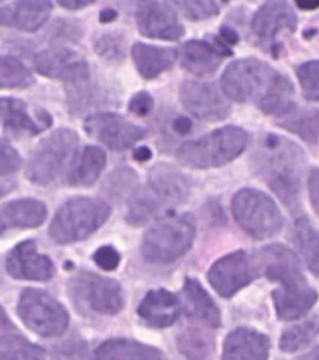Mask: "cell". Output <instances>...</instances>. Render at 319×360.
Segmentation results:
<instances>
[{"label": "cell", "instance_id": "6da1fadb", "mask_svg": "<svg viewBox=\"0 0 319 360\" xmlns=\"http://www.w3.org/2000/svg\"><path fill=\"white\" fill-rule=\"evenodd\" d=\"M256 168L280 199L296 210L304 171L303 150L283 136L268 135L256 153Z\"/></svg>", "mask_w": 319, "mask_h": 360}, {"label": "cell", "instance_id": "7a4b0ae2", "mask_svg": "<svg viewBox=\"0 0 319 360\" xmlns=\"http://www.w3.org/2000/svg\"><path fill=\"white\" fill-rule=\"evenodd\" d=\"M188 195L189 184L182 174L169 165H157L148 186L132 198L128 221L133 226L144 224L161 210L184 203Z\"/></svg>", "mask_w": 319, "mask_h": 360}, {"label": "cell", "instance_id": "3957f363", "mask_svg": "<svg viewBox=\"0 0 319 360\" xmlns=\"http://www.w3.org/2000/svg\"><path fill=\"white\" fill-rule=\"evenodd\" d=\"M248 135L237 127H225L188 141L177 150V160L192 169H209L237 159L247 148Z\"/></svg>", "mask_w": 319, "mask_h": 360}, {"label": "cell", "instance_id": "277c9868", "mask_svg": "<svg viewBox=\"0 0 319 360\" xmlns=\"http://www.w3.org/2000/svg\"><path fill=\"white\" fill-rule=\"evenodd\" d=\"M109 206L101 199L76 198L64 203L49 229L57 243H73L86 239L109 218Z\"/></svg>", "mask_w": 319, "mask_h": 360}, {"label": "cell", "instance_id": "5b68a950", "mask_svg": "<svg viewBox=\"0 0 319 360\" xmlns=\"http://www.w3.org/2000/svg\"><path fill=\"white\" fill-rule=\"evenodd\" d=\"M196 238V221L189 214L168 215L151 227L142 242L149 262H172L186 254Z\"/></svg>", "mask_w": 319, "mask_h": 360}, {"label": "cell", "instance_id": "8992f818", "mask_svg": "<svg viewBox=\"0 0 319 360\" xmlns=\"http://www.w3.org/2000/svg\"><path fill=\"white\" fill-rule=\"evenodd\" d=\"M77 135L72 129H58L41 141L30 158L27 176L32 183L46 186L53 183L76 158Z\"/></svg>", "mask_w": 319, "mask_h": 360}, {"label": "cell", "instance_id": "52a82bcc", "mask_svg": "<svg viewBox=\"0 0 319 360\" xmlns=\"http://www.w3.org/2000/svg\"><path fill=\"white\" fill-rule=\"evenodd\" d=\"M232 214L240 227L254 239H269L283 227L276 203L260 190L243 188L232 199Z\"/></svg>", "mask_w": 319, "mask_h": 360}, {"label": "cell", "instance_id": "ba28073f", "mask_svg": "<svg viewBox=\"0 0 319 360\" xmlns=\"http://www.w3.org/2000/svg\"><path fill=\"white\" fill-rule=\"evenodd\" d=\"M273 68L266 63L245 58L233 61L222 76V89L231 100L259 104L276 77Z\"/></svg>", "mask_w": 319, "mask_h": 360}, {"label": "cell", "instance_id": "9c48e42d", "mask_svg": "<svg viewBox=\"0 0 319 360\" xmlns=\"http://www.w3.org/2000/svg\"><path fill=\"white\" fill-rule=\"evenodd\" d=\"M68 292L79 310H89L104 316H113L124 306L123 290L118 282L104 276L81 271L72 278Z\"/></svg>", "mask_w": 319, "mask_h": 360}, {"label": "cell", "instance_id": "30bf717a", "mask_svg": "<svg viewBox=\"0 0 319 360\" xmlns=\"http://www.w3.org/2000/svg\"><path fill=\"white\" fill-rule=\"evenodd\" d=\"M18 314L25 326L41 337H58L68 328L70 316L61 304L39 289H25L20 297Z\"/></svg>", "mask_w": 319, "mask_h": 360}, {"label": "cell", "instance_id": "8fae6325", "mask_svg": "<svg viewBox=\"0 0 319 360\" xmlns=\"http://www.w3.org/2000/svg\"><path fill=\"white\" fill-rule=\"evenodd\" d=\"M259 276L254 255L235 251L217 259L209 270V282L216 292L231 298Z\"/></svg>", "mask_w": 319, "mask_h": 360}, {"label": "cell", "instance_id": "7c38bea8", "mask_svg": "<svg viewBox=\"0 0 319 360\" xmlns=\"http://www.w3.org/2000/svg\"><path fill=\"white\" fill-rule=\"evenodd\" d=\"M86 132L111 150H128L142 140L145 131L113 113H98L86 119Z\"/></svg>", "mask_w": 319, "mask_h": 360}, {"label": "cell", "instance_id": "4fadbf2b", "mask_svg": "<svg viewBox=\"0 0 319 360\" xmlns=\"http://www.w3.org/2000/svg\"><path fill=\"white\" fill-rule=\"evenodd\" d=\"M180 101L192 116L209 122L225 119L231 110L219 89L207 82H185L180 86Z\"/></svg>", "mask_w": 319, "mask_h": 360}, {"label": "cell", "instance_id": "5bb4252c", "mask_svg": "<svg viewBox=\"0 0 319 360\" xmlns=\"http://www.w3.org/2000/svg\"><path fill=\"white\" fill-rule=\"evenodd\" d=\"M34 67L40 75L60 79L73 85H83L89 80V67L86 61L70 49L55 48L36 55Z\"/></svg>", "mask_w": 319, "mask_h": 360}, {"label": "cell", "instance_id": "9a60e30c", "mask_svg": "<svg viewBox=\"0 0 319 360\" xmlns=\"http://www.w3.org/2000/svg\"><path fill=\"white\" fill-rule=\"evenodd\" d=\"M259 274L278 285L304 281L297 255L284 245L275 243L262 248L254 254Z\"/></svg>", "mask_w": 319, "mask_h": 360}, {"label": "cell", "instance_id": "2e32d148", "mask_svg": "<svg viewBox=\"0 0 319 360\" xmlns=\"http://www.w3.org/2000/svg\"><path fill=\"white\" fill-rule=\"evenodd\" d=\"M136 22L137 29L147 37L177 40L184 36V27L176 13L157 0H141L137 4Z\"/></svg>", "mask_w": 319, "mask_h": 360}, {"label": "cell", "instance_id": "e0dca14e", "mask_svg": "<svg viewBox=\"0 0 319 360\" xmlns=\"http://www.w3.org/2000/svg\"><path fill=\"white\" fill-rule=\"evenodd\" d=\"M297 17L287 0H266L253 18V33L265 44H275L280 36L296 30Z\"/></svg>", "mask_w": 319, "mask_h": 360}, {"label": "cell", "instance_id": "ac0fdd59", "mask_svg": "<svg viewBox=\"0 0 319 360\" xmlns=\"http://www.w3.org/2000/svg\"><path fill=\"white\" fill-rule=\"evenodd\" d=\"M8 273L13 279L46 282L55 276V266L49 257L39 254L33 240H25L12 249L6 259Z\"/></svg>", "mask_w": 319, "mask_h": 360}, {"label": "cell", "instance_id": "d6986e66", "mask_svg": "<svg viewBox=\"0 0 319 360\" xmlns=\"http://www.w3.org/2000/svg\"><path fill=\"white\" fill-rule=\"evenodd\" d=\"M272 300L276 316L281 321H297L306 316L318 301V292L308 283L299 281L293 283L278 285L273 289Z\"/></svg>", "mask_w": 319, "mask_h": 360}, {"label": "cell", "instance_id": "ffe728a7", "mask_svg": "<svg viewBox=\"0 0 319 360\" xmlns=\"http://www.w3.org/2000/svg\"><path fill=\"white\" fill-rule=\"evenodd\" d=\"M50 123V116L43 110H40L37 117H33L22 101L0 98V127L11 135L33 136L49 128Z\"/></svg>", "mask_w": 319, "mask_h": 360}, {"label": "cell", "instance_id": "44dd1931", "mask_svg": "<svg viewBox=\"0 0 319 360\" xmlns=\"http://www.w3.org/2000/svg\"><path fill=\"white\" fill-rule=\"evenodd\" d=\"M228 55H231V49L222 39L215 41L191 40L182 46L180 60L188 72L197 76H207L217 70Z\"/></svg>", "mask_w": 319, "mask_h": 360}, {"label": "cell", "instance_id": "7402d4cb", "mask_svg": "<svg viewBox=\"0 0 319 360\" xmlns=\"http://www.w3.org/2000/svg\"><path fill=\"white\" fill-rule=\"evenodd\" d=\"M182 310L180 300L165 289L151 290L137 307L141 319L152 328L172 326Z\"/></svg>", "mask_w": 319, "mask_h": 360}, {"label": "cell", "instance_id": "603a6c76", "mask_svg": "<svg viewBox=\"0 0 319 360\" xmlns=\"http://www.w3.org/2000/svg\"><path fill=\"white\" fill-rule=\"evenodd\" d=\"M50 12V0H20L11 6L0 8V25L36 32L48 21Z\"/></svg>", "mask_w": 319, "mask_h": 360}, {"label": "cell", "instance_id": "cb8c5ba5", "mask_svg": "<svg viewBox=\"0 0 319 360\" xmlns=\"http://www.w3.org/2000/svg\"><path fill=\"white\" fill-rule=\"evenodd\" d=\"M271 341L262 332L252 328L232 330L224 344V359L262 360L269 357Z\"/></svg>", "mask_w": 319, "mask_h": 360}, {"label": "cell", "instance_id": "d4e9b609", "mask_svg": "<svg viewBox=\"0 0 319 360\" xmlns=\"http://www.w3.org/2000/svg\"><path fill=\"white\" fill-rule=\"evenodd\" d=\"M46 219V206L36 199L13 200L0 207V236L9 230L34 229Z\"/></svg>", "mask_w": 319, "mask_h": 360}, {"label": "cell", "instance_id": "484cf974", "mask_svg": "<svg viewBox=\"0 0 319 360\" xmlns=\"http://www.w3.org/2000/svg\"><path fill=\"white\" fill-rule=\"evenodd\" d=\"M184 304L191 317L201 321L210 328H219L222 323L220 311L212 297L196 279H185L184 283Z\"/></svg>", "mask_w": 319, "mask_h": 360}, {"label": "cell", "instance_id": "4316f807", "mask_svg": "<svg viewBox=\"0 0 319 360\" xmlns=\"http://www.w3.org/2000/svg\"><path fill=\"white\" fill-rule=\"evenodd\" d=\"M132 55L137 70L145 79H154L163 72L169 70L177 57L175 49L149 46L144 44H136L132 49Z\"/></svg>", "mask_w": 319, "mask_h": 360}, {"label": "cell", "instance_id": "83f0119b", "mask_svg": "<svg viewBox=\"0 0 319 360\" xmlns=\"http://www.w3.org/2000/svg\"><path fill=\"white\" fill-rule=\"evenodd\" d=\"M257 107L263 113L273 117H284L293 112L296 107V94L293 83L283 75H276L266 95L263 96Z\"/></svg>", "mask_w": 319, "mask_h": 360}, {"label": "cell", "instance_id": "f1b7e54d", "mask_svg": "<svg viewBox=\"0 0 319 360\" xmlns=\"http://www.w3.org/2000/svg\"><path fill=\"white\" fill-rule=\"evenodd\" d=\"M96 359L105 360H149L163 359L164 354L156 347L132 340H109L95 350Z\"/></svg>", "mask_w": 319, "mask_h": 360}, {"label": "cell", "instance_id": "f546056e", "mask_svg": "<svg viewBox=\"0 0 319 360\" xmlns=\"http://www.w3.org/2000/svg\"><path fill=\"white\" fill-rule=\"evenodd\" d=\"M107 165V156L98 147H86L73 162L68 172V183L72 186L88 187L98 181Z\"/></svg>", "mask_w": 319, "mask_h": 360}, {"label": "cell", "instance_id": "4dcf8cb0", "mask_svg": "<svg viewBox=\"0 0 319 360\" xmlns=\"http://www.w3.org/2000/svg\"><path fill=\"white\" fill-rule=\"evenodd\" d=\"M294 236L304 262L315 276H319V231L306 217H301L296 221Z\"/></svg>", "mask_w": 319, "mask_h": 360}, {"label": "cell", "instance_id": "1f68e13d", "mask_svg": "<svg viewBox=\"0 0 319 360\" xmlns=\"http://www.w3.org/2000/svg\"><path fill=\"white\" fill-rule=\"evenodd\" d=\"M215 337L198 328H188L177 338L179 352L188 359H205L215 352Z\"/></svg>", "mask_w": 319, "mask_h": 360}, {"label": "cell", "instance_id": "d6a6232c", "mask_svg": "<svg viewBox=\"0 0 319 360\" xmlns=\"http://www.w3.org/2000/svg\"><path fill=\"white\" fill-rule=\"evenodd\" d=\"M319 335V317L313 316L301 323L287 328L280 338V349L284 353H296L306 347Z\"/></svg>", "mask_w": 319, "mask_h": 360}, {"label": "cell", "instance_id": "836d02e7", "mask_svg": "<svg viewBox=\"0 0 319 360\" xmlns=\"http://www.w3.org/2000/svg\"><path fill=\"white\" fill-rule=\"evenodd\" d=\"M280 127L299 135L309 144H319V110H301L288 116Z\"/></svg>", "mask_w": 319, "mask_h": 360}, {"label": "cell", "instance_id": "e575fe53", "mask_svg": "<svg viewBox=\"0 0 319 360\" xmlns=\"http://www.w3.org/2000/svg\"><path fill=\"white\" fill-rule=\"evenodd\" d=\"M33 76L21 61L11 57H0V89L27 88Z\"/></svg>", "mask_w": 319, "mask_h": 360}, {"label": "cell", "instance_id": "d590c367", "mask_svg": "<svg viewBox=\"0 0 319 360\" xmlns=\"http://www.w3.org/2000/svg\"><path fill=\"white\" fill-rule=\"evenodd\" d=\"M46 352L20 335L0 340V359H43Z\"/></svg>", "mask_w": 319, "mask_h": 360}, {"label": "cell", "instance_id": "8d00e7d4", "mask_svg": "<svg viewBox=\"0 0 319 360\" xmlns=\"http://www.w3.org/2000/svg\"><path fill=\"white\" fill-rule=\"evenodd\" d=\"M169 2L186 18L200 21L217 15L220 8L229 0H169Z\"/></svg>", "mask_w": 319, "mask_h": 360}, {"label": "cell", "instance_id": "74e56055", "mask_svg": "<svg viewBox=\"0 0 319 360\" xmlns=\"http://www.w3.org/2000/svg\"><path fill=\"white\" fill-rule=\"evenodd\" d=\"M296 73L306 100L319 103V60L299 65Z\"/></svg>", "mask_w": 319, "mask_h": 360}, {"label": "cell", "instance_id": "f35d334b", "mask_svg": "<svg viewBox=\"0 0 319 360\" xmlns=\"http://www.w3.org/2000/svg\"><path fill=\"white\" fill-rule=\"evenodd\" d=\"M95 49L107 60H121L124 55V41L114 34H105L96 40Z\"/></svg>", "mask_w": 319, "mask_h": 360}, {"label": "cell", "instance_id": "ab89813d", "mask_svg": "<svg viewBox=\"0 0 319 360\" xmlns=\"http://www.w3.org/2000/svg\"><path fill=\"white\" fill-rule=\"evenodd\" d=\"M21 158L9 143L0 140V176L20 169Z\"/></svg>", "mask_w": 319, "mask_h": 360}, {"label": "cell", "instance_id": "60d3db41", "mask_svg": "<svg viewBox=\"0 0 319 360\" xmlns=\"http://www.w3.org/2000/svg\"><path fill=\"white\" fill-rule=\"evenodd\" d=\"M93 259L100 269L105 271H113L120 264V254L113 246H102L95 252Z\"/></svg>", "mask_w": 319, "mask_h": 360}, {"label": "cell", "instance_id": "b9f144b4", "mask_svg": "<svg viewBox=\"0 0 319 360\" xmlns=\"http://www.w3.org/2000/svg\"><path fill=\"white\" fill-rule=\"evenodd\" d=\"M154 105V100L152 96L147 92L136 94L129 103V110L136 116H147Z\"/></svg>", "mask_w": 319, "mask_h": 360}, {"label": "cell", "instance_id": "7bdbcfd3", "mask_svg": "<svg viewBox=\"0 0 319 360\" xmlns=\"http://www.w3.org/2000/svg\"><path fill=\"white\" fill-rule=\"evenodd\" d=\"M309 196L313 210L319 217V168L313 169L309 176Z\"/></svg>", "mask_w": 319, "mask_h": 360}, {"label": "cell", "instance_id": "ee69618b", "mask_svg": "<svg viewBox=\"0 0 319 360\" xmlns=\"http://www.w3.org/2000/svg\"><path fill=\"white\" fill-rule=\"evenodd\" d=\"M58 2L67 9H80L90 5L95 0H58Z\"/></svg>", "mask_w": 319, "mask_h": 360}, {"label": "cell", "instance_id": "f6af8a7d", "mask_svg": "<svg viewBox=\"0 0 319 360\" xmlns=\"http://www.w3.org/2000/svg\"><path fill=\"white\" fill-rule=\"evenodd\" d=\"M222 40H224L226 45H235L238 41V34L228 29V27H225V29H222Z\"/></svg>", "mask_w": 319, "mask_h": 360}, {"label": "cell", "instance_id": "bcb514c9", "mask_svg": "<svg viewBox=\"0 0 319 360\" xmlns=\"http://www.w3.org/2000/svg\"><path fill=\"white\" fill-rule=\"evenodd\" d=\"M175 129H176L179 134H186V132H189V129H191V122H189V119L179 117V119L175 122Z\"/></svg>", "mask_w": 319, "mask_h": 360}, {"label": "cell", "instance_id": "7dc6e473", "mask_svg": "<svg viewBox=\"0 0 319 360\" xmlns=\"http://www.w3.org/2000/svg\"><path fill=\"white\" fill-rule=\"evenodd\" d=\"M296 4L303 11H313L319 8V0H296Z\"/></svg>", "mask_w": 319, "mask_h": 360}, {"label": "cell", "instance_id": "c3c4849f", "mask_svg": "<svg viewBox=\"0 0 319 360\" xmlns=\"http://www.w3.org/2000/svg\"><path fill=\"white\" fill-rule=\"evenodd\" d=\"M135 159L140 162H147L151 159V150L147 147H140L135 151Z\"/></svg>", "mask_w": 319, "mask_h": 360}, {"label": "cell", "instance_id": "681fc988", "mask_svg": "<svg viewBox=\"0 0 319 360\" xmlns=\"http://www.w3.org/2000/svg\"><path fill=\"white\" fill-rule=\"evenodd\" d=\"M8 328H12V323L9 321V317L6 314V311L4 310V307L0 306V332L6 330Z\"/></svg>", "mask_w": 319, "mask_h": 360}, {"label": "cell", "instance_id": "f907efd6", "mask_svg": "<svg viewBox=\"0 0 319 360\" xmlns=\"http://www.w3.org/2000/svg\"><path fill=\"white\" fill-rule=\"evenodd\" d=\"M116 17H117V13H116L114 11L107 9V11H104V12L101 13V21L108 22V21H113V20H116Z\"/></svg>", "mask_w": 319, "mask_h": 360}, {"label": "cell", "instance_id": "816d5d0a", "mask_svg": "<svg viewBox=\"0 0 319 360\" xmlns=\"http://www.w3.org/2000/svg\"><path fill=\"white\" fill-rule=\"evenodd\" d=\"M13 184L12 183H6V181H0V198H4L5 195L12 190Z\"/></svg>", "mask_w": 319, "mask_h": 360}, {"label": "cell", "instance_id": "f5cc1de1", "mask_svg": "<svg viewBox=\"0 0 319 360\" xmlns=\"http://www.w3.org/2000/svg\"><path fill=\"white\" fill-rule=\"evenodd\" d=\"M300 359H319V345L316 349H313L312 352H309V353H306L304 356H301Z\"/></svg>", "mask_w": 319, "mask_h": 360}]
</instances>
